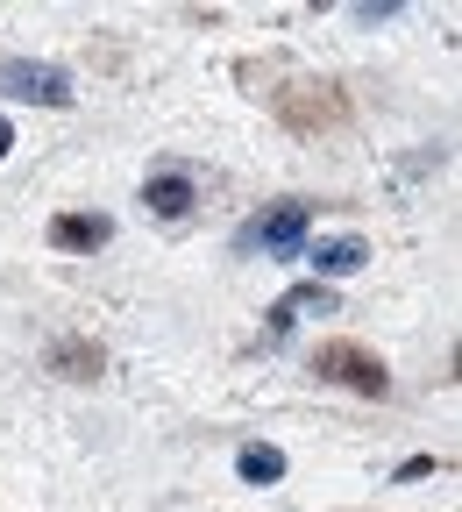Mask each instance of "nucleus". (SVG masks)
<instances>
[{"mask_svg":"<svg viewBox=\"0 0 462 512\" xmlns=\"http://www.w3.org/2000/svg\"><path fill=\"white\" fill-rule=\"evenodd\" d=\"M0 93L64 107V100H72V72H64V64H36V57H0Z\"/></svg>","mask_w":462,"mask_h":512,"instance_id":"f257e3e1","label":"nucleus"},{"mask_svg":"<svg viewBox=\"0 0 462 512\" xmlns=\"http://www.w3.org/2000/svg\"><path fill=\"white\" fill-rule=\"evenodd\" d=\"M320 377H335V384H349V392L384 399V363L363 356V349H349V342H327V349H320Z\"/></svg>","mask_w":462,"mask_h":512,"instance_id":"f03ea898","label":"nucleus"},{"mask_svg":"<svg viewBox=\"0 0 462 512\" xmlns=\"http://www.w3.org/2000/svg\"><path fill=\"white\" fill-rule=\"evenodd\" d=\"M242 249H306V207H271L242 228Z\"/></svg>","mask_w":462,"mask_h":512,"instance_id":"7ed1b4c3","label":"nucleus"},{"mask_svg":"<svg viewBox=\"0 0 462 512\" xmlns=\"http://www.w3.org/2000/svg\"><path fill=\"white\" fill-rule=\"evenodd\" d=\"M306 264H313L320 278H349V271H363V264H370V242H363V235H327V242H306Z\"/></svg>","mask_w":462,"mask_h":512,"instance_id":"20e7f679","label":"nucleus"},{"mask_svg":"<svg viewBox=\"0 0 462 512\" xmlns=\"http://www.w3.org/2000/svg\"><path fill=\"white\" fill-rule=\"evenodd\" d=\"M107 235H114L107 214H57V221H50V242H57V249H100Z\"/></svg>","mask_w":462,"mask_h":512,"instance_id":"39448f33","label":"nucleus"},{"mask_svg":"<svg viewBox=\"0 0 462 512\" xmlns=\"http://www.w3.org/2000/svg\"><path fill=\"white\" fill-rule=\"evenodd\" d=\"M143 200H150V214H164V221H178V214H192V178H185V171H157V178H150V192H143Z\"/></svg>","mask_w":462,"mask_h":512,"instance_id":"423d86ee","label":"nucleus"},{"mask_svg":"<svg viewBox=\"0 0 462 512\" xmlns=\"http://www.w3.org/2000/svg\"><path fill=\"white\" fill-rule=\"evenodd\" d=\"M235 470H242V484H278L285 477V456H278L271 441H249L242 456H235Z\"/></svg>","mask_w":462,"mask_h":512,"instance_id":"0eeeda50","label":"nucleus"},{"mask_svg":"<svg viewBox=\"0 0 462 512\" xmlns=\"http://www.w3.org/2000/svg\"><path fill=\"white\" fill-rule=\"evenodd\" d=\"M8 150H15V128H8V121H0V157H8Z\"/></svg>","mask_w":462,"mask_h":512,"instance_id":"6e6552de","label":"nucleus"}]
</instances>
